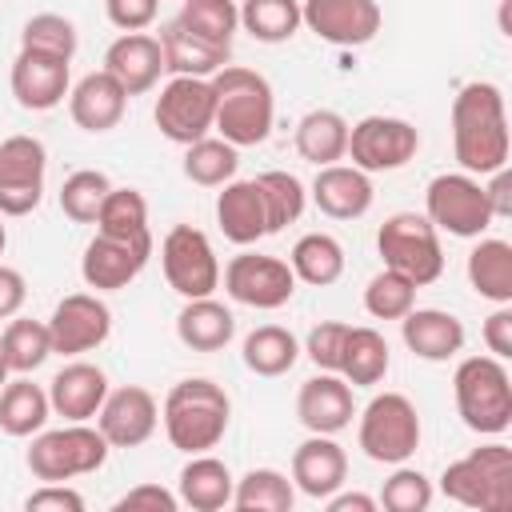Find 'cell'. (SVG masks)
Returning <instances> with one entry per match:
<instances>
[{"instance_id":"obj_1","label":"cell","mask_w":512,"mask_h":512,"mask_svg":"<svg viewBox=\"0 0 512 512\" xmlns=\"http://www.w3.org/2000/svg\"><path fill=\"white\" fill-rule=\"evenodd\" d=\"M452 152L468 176H488L508 164V116L504 92L488 80H472L452 100Z\"/></svg>"},{"instance_id":"obj_2","label":"cell","mask_w":512,"mask_h":512,"mask_svg":"<svg viewBox=\"0 0 512 512\" xmlns=\"http://www.w3.org/2000/svg\"><path fill=\"white\" fill-rule=\"evenodd\" d=\"M160 420H164L172 448L196 456V452H208L224 440L228 420H232V400L216 380L192 376V380H180L168 388Z\"/></svg>"},{"instance_id":"obj_3","label":"cell","mask_w":512,"mask_h":512,"mask_svg":"<svg viewBox=\"0 0 512 512\" xmlns=\"http://www.w3.org/2000/svg\"><path fill=\"white\" fill-rule=\"evenodd\" d=\"M208 84H212V96H216L212 128L228 144L248 148V144L268 140L276 100H272V84L260 72L240 68V64H224L216 76H208Z\"/></svg>"},{"instance_id":"obj_4","label":"cell","mask_w":512,"mask_h":512,"mask_svg":"<svg viewBox=\"0 0 512 512\" xmlns=\"http://www.w3.org/2000/svg\"><path fill=\"white\" fill-rule=\"evenodd\" d=\"M456 412L480 436H500L512 424V380L500 356H464L452 376Z\"/></svg>"},{"instance_id":"obj_5","label":"cell","mask_w":512,"mask_h":512,"mask_svg":"<svg viewBox=\"0 0 512 512\" xmlns=\"http://www.w3.org/2000/svg\"><path fill=\"white\" fill-rule=\"evenodd\" d=\"M440 492L464 508L504 512L512 508V452L508 444H484L452 460L440 476Z\"/></svg>"},{"instance_id":"obj_6","label":"cell","mask_w":512,"mask_h":512,"mask_svg":"<svg viewBox=\"0 0 512 512\" xmlns=\"http://www.w3.org/2000/svg\"><path fill=\"white\" fill-rule=\"evenodd\" d=\"M108 460V440L100 428H88L84 420H68L64 428L40 432L28 448V472L44 484H64L76 476H88L104 468Z\"/></svg>"},{"instance_id":"obj_7","label":"cell","mask_w":512,"mask_h":512,"mask_svg":"<svg viewBox=\"0 0 512 512\" xmlns=\"http://www.w3.org/2000/svg\"><path fill=\"white\" fill-rule=\"evenodd\" d=\"M376 248H380L384 268L408 276L416 288L440 280V272H444L440 236H436L432 220L420 216V212H396V216H388L380 224V232H376Z\"/></svg>"},{"instance_id":"obj_8","label":"cell","mask_w":512,"mask_h":512,"mask_svg":"<svg viewBox=\"0 0 512 512\" xmlns=\"http://www.w3.org/2000/svg\"><path fill=\"white\" fill-rule=\"evenodd\" d=\"M360 448L376 464H404L420 448V416L404 392H380L360 412Z\"/></svg>"},{"instance_id":"obj_9","label":"cell","mask_w":512,"mask_h":512,"mask_svg":"<svg viewBox=\"0 0 512 512\" xmlns=\"http://www.w3.org/2000/svg\"><path fill=\"white\" fill-rule=\"evenodd\" d=\"M424 216L432 220V228H444L448 236L472 240L484 236L488 224L496 220L484 196V184L468 172H440L428 180L424 192Z\"/></svg>"},{"instance_id":"obj_10","label":"cell","mask_w":512,"mask_h":512,"mask_svg":"<svg viewBox=\"0 0 512 512\" xmlns=\"http://www.w3.org/2000/svg\"><path fill=\"white\" fill-rule=\"evenodd\" d=\"M160 268L172 292H180L184 300L196 296H212L220 284V260L212 252V240L192 228V224H176L164 244H160Z\"/></svg>"},{"instance_id":"obj_11","label":"cell","mask_w":512,"mask_h":512,"mask_svg":"<svg viewBox=\"0 0 512 512\" xmlns=\"http://www.w3.org/2000/svg\"><path fill=\"white\" fill-rule=\"evenodd\" d=\"M420 152L416 124L400 116H364L348 124V152L360 172H396Z\"/></svg>"},{"instance_id":"obj_12","label":"cell","mask_w":512,"mask_h":512,"mask_svg":"<svg viewBox=\"0 0 512 512\" xmlns=\"http://www.w3.org/2000/svg\"><path fill=\"white\" fill-rule=\"evenodd\" d=\"M156 128L172 140V144H192L200 136H208L212 116H216V96L212 84L204 76H172L160 96H156Z\"/></svg>"},{"instance_id":"obj_13","label":"cell","mask_w":512,"mask_h":512,"mask_svg":"<svg viewBox=\"0 0 512 512\" xmlns=\"http://www.w3.org/2000/svg\"><path fill=\"white\" fill-rule=\"evenodd\" d=\"M48 152L36 136H8L0 144V216H28L44 196Z\"/></svg>"},{"instance_id":"obj_14","label":"cell","mask_w":512,"mask_h":512,"mask_svg":"<svg viewBox=\"0 0 512 512\" xmlns=\"http://www.w3.org/2000/svg\"><path fill=\"white\" fill-rule=\"evenodd\" d=\"M224 288L236 304H248V308H284L296 292V276L288 268V260H276V256H260V252H240L228 260L224 268Z\"/></svg>"},{"instance_id":"obj_15","label":"cell","mask_w":512,"mask_h":512,"mask_svg":"<svg viewBox=\"0 0 512 512\" xmlns=\"http://www.w3.org/2000/svg\"><path fill=\"white\" fill-rule=\"evenodd\" d=\"M48 332H52V352L60 356H80L92 352L108 340L112 332V312L104 300H96L92 292H72L64 296L52 316H48Z\"/></svg>"},{"instance_id":"obj_16","label":"cell","mask_w":512,"mask_h":512,"mask_svg":"<svg viewBox=\"0 0 512 512\" xmlns=\"http://www.w3.org/2000/svg\"><path fill=\"white\" fill-rule=\"evenodd\" d=\"M156 424H160V404L140 384L112 388L96 412V428L104 432L108 448H136L156 432Z\"/></svg>"},{"instance_id":"obj_17","label":"cell","mask_w":512,"mask_h":512,"mask_svg":"<svg viewBox=\"0 0 512 512\" xmlns=\"http://www.w3.org/2000/svg\"><path fill=\"white\" fill-rule=\"evenodd\" d=\"M300 24H308L328 44L360 48L380 32V4L376 0H304Z\"/></svg>"},{"instance_id":"obj_18","label":"cell","mask_w":512,"mask_h":512,"mask_svg":"<svg viewBox=\"0 0 512 512\" xmlns=\"http://www.w3.org/2000/svg\"><path fill=\"white\" fill-rule=\"evenodd\" d=\"M68 64L72 60H64V56L20 48L16 60H12V96H16V104L28 108V112H48V108L64 104V96L72 88Z\"/></svg>"},{"instance_id":"obj_19","label":"cell","mask_w":512,"mask_h":512,"mask_svg":"<svg viewBox=\"0 0 512 512\" xmlns=\"http://www.w3.org/2000/svg\"><path fill=\"white\" fill-rule=\"evenodd\" d=\"M296 416L308 432H320V436L344 432L356 416L348 380L340 372H320V376L304 380L300 392H296Z\"/></svg>"},{"instance_id":"obj_20","label":"cell","mask_w":512,"mask_h":512,"mask_svg":"<svg viewBox=\"0 0 512 512\" xmlns=\"http://www.w3.org/2000/svg\"><path fill=\"white\" fill-rule=\"evenodd\" d=\"M104 72H112L128 96H140V92L156 88V80H160V72H164L160 40L148 36V32H124L120 40L108 44V52H104Z\"/></svg>"},{"instance_id":"obj_21","label":"cell","mask_w":512,"mask_h":512,"mask_svg":"<svg viewBox=\"0 0 512 512\" xmlns=\"http://www.w3.org/2000/svg\"><path fill=\"white\" fill-rule=\"evenodd\" d=\"M148 264V252L124 244V240H112L104 232H96L80 256V276L88 288L96 292H116V288H128Z\"/></svg>"},{"instance_id":"obj_22","label":"cell","mask_w":512,"mask_h":512,"mask_svg":"<svg viewBox=\"0 0 512 512\" xmlns=\"http://www.w3.org/2000/svg\"><path fill=\"white\" fill-rule=\"evenodd\" d=\"M348 476V456L332 436L312 432L296 452H292V484L312 496V500H328Z\"/></svg>"},{"instance_id":"obj_23","label":"cell","mask_w":512,"mask_h":512,"mask_svg":"<svg viewBox=\"0 0 512 512\" xmlns=\"http://www.w3.org/2000/svg\"><path fill=\"white\" fill-rule=\"evenodd\" d=\"M128 108V92L120 88V80L112 72H88L84 80H76V88H68V112L84 132H108L124 120Z\"/></svg>"},{"instance_id":"obj_24","label":"cell","mask_w":512,"mask_h":512,"mask_svg":"<svg viewBox=\"0 0 512 512\" xmlns=\"http://www.w3.org/2000/svg\"><path fill=\"white\" fill-rule=\"evenodd\" d=\"M372 180L356 164H324L312 180V200L332 220H360L372 208Z\"/></svg>"},{"instance_id":"obj_25","label":"cell","mask_w":512,"mask_h":512,"mask_svg":"<svg viewBox=\"0 0 512 512\" xmlns=\"http://www.w3.org/2000/svg\"><path fill=\"white\" fill-rule=\"evenodd\" d=\"M104 396H108V376H104V368H96L88 360L64 364L48 384V404L64 420H92L100 412Z\"/></svg>"},{"instance_id":"obj_26","label":"cell","mask_w":512,"mask_h":512,"mask_svg":"<svg viewBox=\"0 0 512 512\" xmlns=\"http://www.w3.org/2000/svg\"><path fill=\"white\" fill-rule=\"evenodd\" d=\"M220 188H224L216 196V224H220V232L232 244H240V248L264 240L268 236V208H264L260 184L256 180H228Z\"/></svg>"},{"instance_id":"obj_27","label":"cell","mask_w":512,"mask_h":512,"mask_svg":"<svg viewBox=\"0 0 512 512\" xmlns=\"http://www.w3.org/2000/svg\"><path fill=\"white\" fill-rule=\"evenodd\" d=\"M400 336L420 360H452L464 348V324L444 308H412L400 316Z\"/></svg>"},{"instance_id":"obj_28","label":"cell","mask_w":512,"mask_h":512,"mask_svg":"<svg viewBox=\"0 0 512 512\" xmlns=\"http://www.w3.org/2000/svg\"><path fill=\"white\" fill-rule=\"evenodd\" d=\"M160 52H164V68L172 72V76H216L224 64H228V52L232 48H224V44H212V40H200V36H192L188 28H180L176 20L172 24H164L160 28Z\"/></svg>"},{"instance_id":"obj_29","label":"cell","mask_w":512,"mask_h":512,"mask_svg":"<svg viewBox=\"0 0 512 512\" xmlns=\"http://www.w3.org/2000/svg\"><path fill=\"white\" fill-rule=\"evenodd\" d=\"M176 336H180V344L192 348V352H220V348L236 336V316H232L220 300L196 296V300H188V304L180 308V316H176Z\"/></svg>"},{"instance_id":"obj_30","label":"cell","mask_w":512,"mask_h":512,"mask_svg":"<svg viewBox=\"0 0 512 512\" xmlns=\"http://www.w3.org/2000/svg\"><path fill=\"white\" fill-rule=\"evenodd\" d=\"M96 232L124 240L152 256V228H148V200L136 188H112L96 212Z\"/></svg>"},{"instance_id":"obj_31","label":"cell","mask_w":512,"mask_h":512,"mask_svg":"<svg viewBox=\"0 0 512 512\" xmlns=\"http://www.w3.org/2000/svg\"><path fill=\"white\" fill-rule=\"evenodd\" d=\"M232 488H236V480H232L228 464L216 460V456L196 452L180 468V504H188L196 512H220V508H228L232 504Z\"/></svg>"},{"instance_id":"obj_32","label":"cell","mask_w":512,"mask_h":512,"mask_svg":"<svg viewBox=\"0 0 512 512\" xmlns=\"http://www.w3.org/2000/svg\"><path fill=\"white\" fill-rule=\"evenodd\" d=\"M296 152L316 168L344 160V152H348V120L340 112H332V108H312L296 124Z\"/></svg>"},{"instance_id":"obj_33","label":"cell","mask_w":512,"mask_h":512,"mask_svg":"<svg viewBox=\"0 0 512 512\" xmlns=\"http://www.w3.org/2000/svg\"><path fill=\"white\" fill-rule=\"evenodd\" d=\"M468 284L492 304H512V244L484 236L468 252Z\"/></svg>"},{"instance_id":"obj_34","label":"cell","mask_w":512,"mask_h":512,"mask_svg":"<svg viewBox=\"0 0 512 512\" xmlns=\"http://www.w3.org/2000/svg\"><path fill=\"white\" fill-rule=\"evenodd\" d=\"M392 356H388V340L376 328H348L344 352H340V376L352 388H372L384 380Z\"/></svg>"},{"instance_id":"obj_35","label":"cell","mask_w":512,"mask_h":512,"mask_svg":"<svg viewBox=\"0 0 512 512\" xmlns=\"http://www.w3.org/2000/svg\"><path fill=\"white\" fill-rule=\"evenodd\" d=\"M48 392L32 380H8L0 388V432L8 436H36L48 424Z\"/></svg>"},{"instance_id":"obj_36","label":"cell","mask_w":512,"mask_h":512,"mask_svg":"<svg viewBox=\"0 0 512 512\" xmlns=\"http://www.w3.org/2000/svg\"><path fill=\"white\" fill-rule=\"evenodd\" d=\"M292 276L312 284V288H328L344 276V248L336 236L328 232H308L292 244Z\"/></svg>"},{"instance_id":"obj_37","label":"cell","mask_w":512,"mask_h":512,"mask_svg":"<svg viewBox=\"0 0 512 512\" xmlns=\"http://www.w3.org/2000/svg\"><path fill=\"white\" fill-rule=\"evenodd\" d=\"M244 368L256 376H284L300 360V344L288 328L280 324H260L244 336Z\"/></svg>"},{"instance_id":"obj_38","label":"cell","mask_w":512,"mask_h":512,"mask_svg":"<svg viewBox=\"0 0 512 512\" xmlns=\"http://www.w3.org/2000/svg\"><path fill=\"white\" fill-rule=\"evenodd\" d=\"M296 504V488L276 468H252L232 488V508L240 512H288Z\"/></svg>"},{"instance_id":"obj_39","label":"cell","mask_w":512,"mask_h":512,"mask_svg":"<svg viewBox=\"0 0 512 512\" xmlns=\"http://www.w3.org/2000/svg\"><path fill=\"white\" fill-rule=\"evenodd\" d=\"M240 168V152L236 144H228L224 136H200L188 144L184 152V176L200 188H220L236 176Z\"/></svg>"},{"instance_id":"obj_40","label":"cell","mask_w":512,"mask_h":512,"mask_svg":"<svg viewBox=\"0 0 512 512\" xmlns=\"http://www.w3.org/2000/svg\"><path fill=\"white\" fill-rule=\"evenodd\" d=\"M0 352H4V360H8V372L28 376V372H36V368L52 356V332H48L44 320H24V316H16V320H8V328H4V336H0Z\"/></svg>"},{"instance_id":"obj_41","label":"cell","mask_w":512,"mask_h":512,"mask_svg":"<svg viewBox=\"0 0 512 512\" xmlns=\"http://www.w3.org/2000/svg\"><path fill=\"white\" fill-rule=\"evenodd\" d=\"M240 24L260 44H284L300 28V0H244Z\"/></svg>"},{"instance_id":"obj_42","label":"cell","mask_w":512,"mask_h":512,"mask_svg":"<svg viewBox=\"0 0 512 512\" xmlns=\"http://www.w3.org/2000/svg\"><path fill=\"white\" fill-rule=\"evenodd\" d=\"M176 24L188 28L192 36H200V40L232 48V32L240 24V8H236V0H184Z\"/></svg>"},{"instance_id":"obj_43","label":"cell","mask_w":512,"mask_h":512,"mask_svg":"<svg viewBox=\"0 0 512 512\" xmlns=\"http://www.w3.org/2000/svg\"><path fill=\"white\" fill-rule=\"evenodd\" d=\"M256 184H260V196H264V208H268V236L300 220L308 192H304V184L292 172L272 168V172H260Z\"/></svg>"},{"instance_id":"obj_44","label":"cell","mask_w":512,"mask_h":512,"mask_svg":"<svg viewBox=\"0 0 512 512\" xmlns=\"http://www.w3.org/2000/svg\"><path fill=\"white\" fill-rule=\"evenodd\" d=\"M108 192H112V180L104 172L80 168L60 188V212L68 220H76V224H96V212H100V204H104Z\"/></svg>"},{"instance_id":"obj_45","label":"cell","mask_w":512,"mask_h":512,"mask_svg":"<svg viewBox=\"0 0 512 512\" xmlns=\"http://www.w3.org/2000/svg\"><path fill=\"white\" fill-rule=\"evenodd\" d=\"M364 308H368V316H376V320H400L404 312L416 308V284H412L408 276L384 268V272H376V276L368 280V288H364Z\"/></svg>"},{"instance_id":"obj_46","label":"cell","mask_w":512,"mask_h":512,"mask_svg":"<svg viewBox=\"0 0 512 512\" xmlns=\"http://www.w3.org/2000/svg\"><path fill=\"white\" fill-rule=\"evenodd\" d=\"M76 44H80L76 24H72L68 16H60V12H36V16L24 24V32H20V48L52 52V56H64V60L76 56Z\"/></svg>"},{"instance_id":"obj_47","label":"cell","mask_w":512,"mask_h":512,"mask_svg":"<svg viewBox=\"0 0 512 512\" xmlns=\"http://www.w3.org/2000/svg\"><path fill=\"white\" fill-rule=\"evenodd\" d=\"M380 504H384L388 512H424V508L432 504V480H428L420 468H396V472L384 480Z\"/></svg>"},{"instance_id":"obj_48","label":"cell","mask_w":512,"mask_h":512,"mask_svg":"<svg viewBox=\"0 0 512 512\" xmlns=\"http://www.w3.org/2000/svg\"><path fill=\"white\" fill-rule=\"evenodd\" d=\"M348 328L344 320H320L308 340H304V352L308 360L320 368V372H340V352H344V340H348Z\"/></svg>"},{"instance_id":"obj_49","label":"cell","mask_w":512,"mask_h":512,"mask_svg":"<svg viewBox=\"0 0 512 512\" xmlns=\"http://www.w3.org/2000/svg\"><path fill=\"white\" fill-rule=\"evenodd\" d=\"M104 12L120 32H144L156 20L160 0H104Z\"/></svg>"},{"instance_id":"obj_50","label":"cell","mask_w":512,"mask_h":512,"mask_svg":"<svg viewBox=\"0 0 512 512\" xmlns=\"http://www.w3.org/2000/svg\"><path fill=\"white\" fill-rule=\"evenodd\" d=\"M140 508H148V512H176L180 508V496H172L160 484H136V488H128L116 500V512H140Z\"/></svg>"},{"instance_id":"obj_51","label":"cell","mask_w":512,"mask_h":512,"mask_svg":"<svg viewBox=\"0 0 512 512\" xmlns=\"http://www.w3.org/2000/svg\"><path fill=\"white\" fill-rule=\"evenodd\" d=\"M28 512H84V496L68 484H40L28 500H24Z\"/></svg>"},{"instance_id":"obj_52","label":"cell","mask_w":512,"mask_h":512,"mask_svg":"<svg viewBox=\"0 0 512 512\" xmlns=\"http://www.w3.org/2000/svg\"><path fill=\"white\" fill-rule=\"evenodd\" d=\"M484 344L500 360L512 356V308L508 304H496V312L484 320Z\"/></svg>"},{"instance_id":"obj_53","label":"cell","mask_w":512,"mask_h":512,"mask_svg":"<svg viewBox=\"0 0 512 512\" xmlns=\"http://www.w3.org/2000/svg\"><path fill=\"white\" fill-rule=\"evenodd\" d=\"M24 300H28V284H24V276H20L16 268L0 264V320L16 316V312L24 308Z\"/></svg>"},{"instance_id":"obj_54","label":"cell","mask_w":512,"mask_h":512,"mask_svg":"<svg viewBox=\"0 0 512 512\" xmlns=\"http://www.w3.org/2000/svg\"><path fill=\"white\" fill-rule=\"evenodd\" d=\"M488 176H492V184L484 188L488 208H492V216H496V220H504V216H512V196H508L512 180H508V164H504V168H496V172H488Z\"/></svg>"},{"instance_id":"obj_55","label":"cell","mask_w":512,"mask_h":512,"mask_svg":"<svg viewBox=\"0 0 512 512\" xmlns=\"http://www.w3.org/2000/svg\"><path fill=\"white\" fill-rule=\"evenodd\" d=\"M376 508V500L372 496H364V492H332L328 496V512H372Z\"/></svg>"},{"instance_id":"obj_56","label":"cell","mask_w":512,"mask_h":512,"mask_svg":"<svg viewBox=\"0 0 512 512\" xmlns=\"http://www.w3.org/2000/svg\"><path fill=\"white\" fill-rule=\"evenodd\" d=\"M8 384V360H4V352H0V388Z\"/></svg>"},{"instance_id":"obj_57","label":"cell","mask_w":512,"mask_h":512,"mask_svg":"<svg viewBox=\"0 0 512 512\" xmlns=\"http://www.w3.org/2000/svg\"><path fill=\"white\" fill-rule=\"evenodd\" d=\"M4 244H8V232H4V224H0V256H4Z\"/></svg>"}]
</instances>
